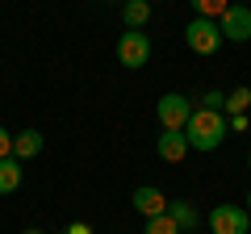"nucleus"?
<instances>
[{
	"instance_id": "1",
	"label": "nucleus",
	"mask_w": 251,
	"mask_h": 234,
	"mask_svg": "<svg viewBox=\"0 0 251 234\" xmlns=\"http://www.w3.org/2000/svg\"><path fill=\"white\" fill-rule=\"evenodd\" d=\"M226 130H230V121H226V113H214V109H193V117H188L184 126V138H188V151H218V146L226 142Z\"/></svg>"
},
{
	"instance_id": "2",
	"label": "nucleus",
	"mask_w": 251,
	"mask_h": 234,
	"mask_svg": "<svg viewBox=\"0 0 251 234\" xmlns=\"http://www.w3.org/2000/svg\"><path fill=\"white\" fill-rule=\"evenodd\" d=\"M184 42H188V50H193V54H218L226 38H222V29H218V21L193 17V21H188V29H184Z\"/></svg>"
},
{
	"instance_id": "3",
	"label": "nucleus",
	"mask_w": 251,
	"mask_h": 234,
	"mask_svg": "<svg viewBox=\"0 0 251 234\" xmlns=\"http://www.w3.org/2000/svg\"><path fill=\"white\" fill-rule=\"evenodd\" d=\"M155 113H159V130H184L188 117H193V100L184 92H163Z\"/></svg>"
},
{
	"instance_id": "4",
	"label": "nucleus",
	"mask_w": 251,
	"mask_h": 234,
	"mask_svg": "<svg viewBox=\"0 0 251 234\" xmlns=\"http://www.w3.org/2000/svg\"><path fill=\"white\" fill-rule=\"evenodd\" d=\"M147 59H151V38L143 29H126L117 38V63L122 67H147Z\"/></svg>"
},
{
	"instance_id": "5",
	"label": "nucleus",
	"mask_w": 251,
	"mask_h": 234,
	"mask_svg": "<svg viewBox=\"0 0 251 234\" xmlns=\"http://www.w3.org/2000/svg\"><path fill=\"white\" fill-rule=\"evenodd\" d=\"M209 230L214 234H247L251 230V213L243 205H214L209 209Z\"/></svg>"
},
{
	"instance_id": "6",
	"label": "nucleus",
	"mask_w": 251,
	"mask_h": 234,
	"mask_svg": "<svg viewBox=\"0 0 251 234\" xmlns=\"http://www.w3.org/2000/svg\"><path fill=\"white\" fill-rule=\"evenodd\" d=\"M218 29H222L226 42H251V9L247 4H230L218 17Z\"/></svg>"
},
{
	"instance_id": "7",
	"label": "nucleus",
	"mask_w": 251,
	"mask_h": 234,
	"mask_svg": "<svg viewBox=\"0 0 251 234\" xmlns=\"http://www.w3.org/2000/svg\"><path fill=\"white\" fill-rule=\"evenodd\" d=\"M155 146H159V159H168V163H180V159L188 155V138H184V130H159Z\"/></svg>"
},
{
	"instance_id": "8",
	"label": "nucleus",
	"mask_w": 251,
	"mask_h": 234,
	"mask_svg": "<svg viewBox=\"0 0 251 234\" xmlns=\"http://www.w3.org/2000/svg\"><path fill=\"white\" fill-rule=\"evenodd\" d=\"M130 205H134L143 217H159V213H168V197H163L159 188H151V184L134 188V201H130Z\"/></svg>"
},
{
	"instance_id": "9",
	"label": "nucleus",
	"mask_w": 251,
	"mask_h": 234,
	"mask_svg": "<svg viewBox=\"0 0 251 234\" xmlns=\"http://www.w3.org/2000/svg\"><path fill=\"white\" fill-rule=\"evenodd\" d=\"M42 146H46V138H42V130H21V134H13V159H34V155H42Z\"/></svg>"
},
{
	"instance_id": "10",
	"label": "nucleus",
	"mask_w": 251,
	"mask_h": 234,
	"mask_svg": "<svg viewBox=\"0 0 251 234\" xmlns=\"http://www.w3.org/2000/svg\"><path fill=\"white\" fill-rule=\"evenodd\" d=\"M21 171H25V163L21 159H0V197H9V192L21 188Z\"/></svg>"
},
{
	"instance_id": "11",
	"label": "nucleus",
	"mask_w": 251,
	"mask_h": 234,
	"mask_svg": "<svg viewBox=\"0 0 251 234\" xmlns=\"http://www.w3.org/2000/svg\"><path fill=\"white\" fill-rule=\"evenodd\" d=\"M168 217L180 226V230H197V222H201V213H197L193 201H168Z\"/></svg>"
},
{
	"instance_id": "12",
	"label": "nucleus",
	"mask_w": 251,
	"mask_h": 234,
	"mask_svg": "<svg viewBox=\"0 0 251 234\" xmlns=\"http://www.w3.org/2000/svg\"><path fill=\"white\" fill-rule=\"evenodd\" d=\"M122 21H126V29H143L147 21H151V4H147V0H126Z\"/></svg>"
},
{
	"instance_id": "13",
	"label": "nucleus",
	"mask_w": 251,
	"mask_h": 234,
	"mask_svg": "<svg viewBox=\"0 0 251 234\" xmlns=\"http://www.w3.org/2000/svg\"><path fill=\"white\" fill-rule=\"evenodd\" d=\"M188 4H193V17H209V21H218L230 9V0H188Z\"/></svg>"
},
{
	"instance_id": "14",
	"label": "nucleus",
	"mask_w": 251,
	"mask_h": 234,
	"mask_svg": "<svg viewBox=\"0 0 251 234\" xmlns=\"http://www.w3.org/2000/svg\"><path fill=\"white\" fill-rule=\"evenodd\" d=\"M247 105H251V84H243V88L226 92V117H234V113H247Z\"/></svg>"
},
{
	"instance_id": "15",
	"label": "nucleus",
	"mask_w": 251,
	"mask_h": 234,
	"mask_svg": "<svg viewBox=\"0 0 251 234\" xmlns=\"http://www.w3.org/2000/svg\"><path fill=\"white\" fill-rule=\"evenodd\" d=\"M143 234H184L176 222H172L168 213H159V217H147V226H143Z\"/></svg>"
},
{
	"instance_id": "16",
	"label": "nucleus",
	"mask_w": 251,
	"mask_h": 234,
	"mask_svg": "<svg viewBox=\"0 0 251 234\" xmlns=\"http://www.w3.org/2000/svg\"><path fill=\"white\" fill-rule=\"evenodd\" d=\"M197 109H214V113H226V92L209 88L205 96H201V105H197Z\"/></svg>"
},
{
	"instance_id": "17",
	"label": "nucleus",
	"mask_w": 251,
	"mask_h": 234,
	"mask_svg": "<svg viewBox=\"0 0 251 234\" xmlns=\"http://www.w3.org/2000/svg\"><path fill=\"white\" fill-rule=\"evenodd\" d=\"M9 155H13V134L0 126V159H9Z\"/></svg>"
},
{
	"instance_id": "18",
	"label": "nucleus",
	"mask_w": 251,
	"mask_h": 234,
	"mask_svg": "<svg viewBox=\"0 0 251 234\" xmlns=\"http://www.w3.org/2000/svg\"><path fill=\"white\" fill-rule=\"evenodd\" d=\"M230 121V130H247V113H234V117H226Z\"/></svg>"
},
{
	"instance_id": "19",
	"label": "nucleus",
	"mask_w": 251,
	"mask_h": 234,
	"mask_svg": "<svg viewBox=\"0 0 251 234\" xmlns=\"http://www.w3.org/2000/svg\"><path fill=\"white\" fill-rule=\"evenodd\" d=\"M67 234H92V226L88 222H72V226H67Z\"/></svg>"
},
{
	"instance_id": "20",
	"label": "nucleus",
	"mask_w": 251,
	"mask_h": 234,
	"mask_svg": "<svg viewBox=\"0 0 251 234\" xmlns=\"http://www.w3.org/2000/svg\"><path fill=\"white\" fill-rule=\"evenodd\" d=\"M243 209H247V213H251V192H247V205H243Z\"/></svg>"
},
{
	"instance_id": "21",
	"label": "nucleus",
	"mask_w": 251,
	"mask_h": 234,
	"mask_svg": "<svg viewBox=\"0 0 251 234\" xmlns=\"http://www.w3.org/2000/svg\"><path fill=\"white\" fill-rule=\"evenodd\" d=\"M230 4H247V0H230Z\"/></svg>"
},
{
	"instance_id": "22",
	"label": "nucleus",
	"mask_w": 251,
	"mask_h": 234,
	"mask_svg": "<svg viewBox=\"0 0 251 234\" xmlns=\"http://www.w3.org/2000/svg\"><path fill=\"white\" fill-rule=\"evenodd\" d=\"M25 234H42V230H25Z\"/></svg>"
},
{
	"instance_id": "23",
	"label": "nucleus",
	"mask_w": 251,
	"mask_h": 234,
	"mask_svg": "<svg viewBox=\"0 0 251 234\" xmlns=\"http://www.w3.org/2000/svg\"><path fill=\"white\" fill-rule=\"evenodd\" d=\"M247 167H251V151H247Z\"/></svg>"
},
{
	"instance_id": "24",
	"label": "nucleus",
	"mask_w": 251,
	"mask_h": 234,
	"mask_svg": "<svg viewBox=\"0 0 251 234\" xmlns=\"http://www.w3.org/2000/svg\"><path fill=\"white\" fill-rule=\"evenodd\" d=\"M63 234H67V230H63Z\"/></svg>"
}]
</instances>
